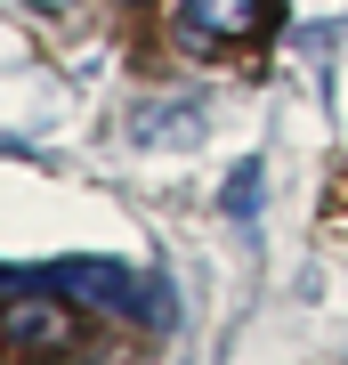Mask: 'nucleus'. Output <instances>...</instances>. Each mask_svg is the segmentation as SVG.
Here are the masks:
<instances>
[{
  "instance_id": "obj_4",
  "label": "nucleus",
  "mask_w": 348,
  "mask_h": 365,
  "mask_svg": "<svg viewBox=\"0 0 348 365\" xmlns=\"http://www.w3.org/2000/svg\"><path fill=\"white\" fill-rule=\"evenodd\" d=\"M251 203H259V170L243 163V170L227 179V211H235V220H251Z\"/></svg>"
},
{
  "instance_id": "obj_1",
  "label": "nucleus",
  "mask_w": 348,
  "mask_h": 365,
  "mask_svg": "<svg viewBox=\"0 0 348 365\" xmlns=\"http://www.w3.org/2000/svg\"><path fill=\"white\" fill-rule=\"evenodd\" d=\"M33 284H49V292H65V300H81V309H105V317H170V300L146 284L138 268H122V260H57V268H33Z\"/></svg>"
},
{
  "instance_id": "obj_5",
  "label": "nucleus",
  "mask_w": 348,
  "mask_h": 365,
  "mask_svg": "<svg viewBox=\"0 0 348 365\" xmlns=\"http://www.w3.org/2000/svg\"><path fill=\"white\" fill-rule=\"evenodd\" d=\"M122 9H138V0H122Z\"/></svg>"
},
{
  "instance_id": "obj_2",
  "label": "nucleus",
  "mask_w": 348,
  "mask_h": 365,
  "mask_svg": "<svg viewBox=\"0 0 348 365\" xmlns=\"http://www.w3.org/2000/svg\"><path fill=\"white\" fill-rule=\"evenodd\" d=\"M0 341H9V349H25V357H57V349H73V341H81L73 300L25 276V284L0 300Z\"/></svg>"
},
{
  "instance_id": "obj_3",
  "label": "nucleus",
  "mask_w": 348,
  "mask_h": 365,
  "mask_svg": "<svg viewBox=\"0 0 348 365\" xmlns=\"http://www.w3.org/2000/svg\"><path fill=\"white\" fill-rule=\"evenodd\" d=\"M259 25V0H179V33L194 49H219V41H243Z\"/></svg>"
}]
</instances>
